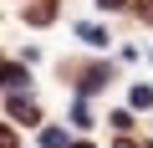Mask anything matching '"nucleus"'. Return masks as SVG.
I'll use <instances>...</instances> for the list:
<instances>
[{
	"label": "nucleus",
	"instance_id": "1",
	"mask_svg": "<svg viewBox=\"0 0 153 148\" xmlns=\"http://www.w3.org/2000/svg\"><path fill=\"white\" fill-rule=\"evenodd\" d=\"M10 118H16V123H31V128L41 123V112H36V102H26V97H10Z\"/></svg>",
	"mask_w": 153,
	"mask_h": 148
},
{
	"label": "nucleus",
	"instance_id": "2",
	"mask_svg": "<svg viewBox=\"0 0 153 148\" xmlns=\"http://www.w3.org/2000/svg\"><path fill=\"white\" fill-rule=\"evenodd\" d=\"M51 16H56V5H51V0H36V5L26 10V21H31V26H46Z\"/></svg>",
	"mask_w": 153,
	"mask_h": 148
},
{
	"label": "nucleus",
	"instance_id": "3",
	"mask_svg": "<svg viewBox=\"0 0 153 148\" xmlns=\"http://www.w3.org/2000/svg\"><path fill=\"white\" fill-rule=\"evenodd\" d=\"M76 36H82L87 46H107V31L102 26H76Z\"/></svg>",
	"mask_w": 153,
	"mask_h": 148
},
{
	"label": "nucleus",
	"instance_id": "4",
	"mask_svg": "<svg viewBox=\"0 0 153 148\" xmlns=\"http://www.w3.org/2000/svg\"><path fill=\"white\" fill-rule=\"evenodd\" d=\"M5 82H10L16 92H26V87H31V77H26V66H5Z\"/></svg>",
	"mask_w": 153,
	"mask_h": 148
},
{
	"label": "nucleus",
	"instance_id": "5",
	"mask_svg": "<svg viewBox=\"0 0 153 148\" xmlns=\"http://www.w3.org/2000/svg\"><path fill=\"white\" fill-rule=\"evenodd\" d=\"M102 82H107V71H102V66H92V71H87V77H82V92H97Z\"/></svg>",
	"mask_w": 153,
	"mask_h": 148
},
{
	"label": "nucleus",
	"instance_id": "6",
	"mask_svg": "<svg viewBox=\"0 0 153 148\" xmlns=\"http://www.w3.org/2000/svg\"><path fill=\"white\" fill-rule=\"evenodd\" d=\"M41 143H46V148H66V133H61V128H46Z\"/></svg>",
	"mask_w": 153,
	"mask_h": 148
},
{
	"label": "nucleus",
	"instance_id": "7",
	"mask_svg": "<svg viewBox=\"0 0 153 148\" xmlns=\"http://www.w3.org/2000/svg\"><path fill=\"white\" fill-rule=\"evenodd\" d=\"M71 123H76V128H87V123H92V112H87V102H76V107H71Z\"/></svg>",
	"mask_w": 153,
	"mask_h": 148
},
{
	"label": "nucleus",
	"instance_id": "8",
	"mask_svg": "<svg viewBox=\"0 0 153 148\" xmlns=\"http://www.w3.org/2000/svg\"><path fill=\"white\" fill-rule=\"evenodd\" d=\"M153 102V87H133V107H148Z\"/></svg>",
	"mask_w": 153,
	"mask_h": 148
},
{
	"label": "nucleus",
	"instance_id": "9",
	"mask_svg": "<svg viewBox=\"0 0 153 148\" xmlns=\"http://www.w3.org/2000/svg\"><path fill=\"white\" fill-rule=\"evenodd\" d=\"M97 5H102V10H123L128 0H97Z\"/></svg>",
	"mask_w": 153,
	"mask_h": 148
},
{
	"label": "nucleus",
	"instance_id": "10",
	"mask_svg": "<svg viewBox=\"0 0 153 148\" xmlns=\"http://www.w3.org/2000/svg\"><path fill=\"white\" fill-rule=\"evenodd\" d=\"M0 148H16V138H10V133H5V128H0Z\"/></svg>",
	"mask_w": 153,
	"mask_h": 148
},
{
	"label": "nucleus",
	"instance_id": "11",
	"mask_svg": "<svg viewBox=\"0 0 153 148\" xmlns=\"http://www.w3.org/2000/svg\"><path fill=\"white\" fill-rule=\"evenodd\" d=\"M138 10H143V21H153V0H143V5H138Z\"/></svg>",
	"mask_w": 153,
	"mask_h": 148
},
{
	"label": "nucleus",
	"instance_id": "12",
	"mask_svg": "<svg viewBox=\"0 0 153 148\" xmlns=\"http://www.w3.org/2000/svg\"><path fill=\"white\" fill-rule=\"evenodd\" d=\"M112 148H133V143H128V138H123V143H112Z\"/></svg>",
	"mask_w": 153,
	"mask_h": 148
},
{
	"label": "nucleus",
	"instance_id": "13",
	"mask_svg": "<svg viewBox=\"0 0 153 148\" xmlns=\"http://www.w3.org/2000/svg\"><path fill=\"white\" fill-rule=\"evenodd\" d=\"M0 82H5V66H0Z\"/></svg>",
	"mask_w": 153,
	"mask_h": 148
},
{
	"label": "nucleus",
	"instance_id": "14",
	"mask_svg": "<svg viewBox=\"0 0 153 148\" xmlns=\"http://www.w3.org/2000/svg\"><path fill=\"white\" fill-rule=\"evenodd\" d=\"M76 148H92V143H76Z\"/></svg>",
	"mask_w": 153,
	"mask_h": 148
}]
</instances>
